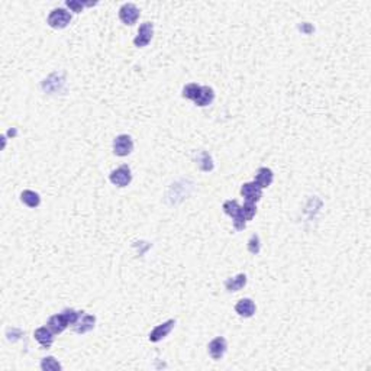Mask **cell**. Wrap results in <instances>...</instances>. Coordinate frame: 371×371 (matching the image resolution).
Masks as SVG:
<instances>
[{
    "label": "cell",
    "mask_w": 371,
    "mask_h": 371,
    "mask_svg": "<svg viewBox=\"0 0 371 371\" xmlns=\"http://www.w3.org/2000/svg\"><path fill=\"white\" fill-rule=\"evenodd\" d=\"M34 336L38 341V344L41 345L42 348H45V349L51 348V345L54 344V332L50 329L48 326L38 328L34 332Z\"/></svg>",
    "instance_id": "obj_9"
},
{
    "label": "cell",
    "mask_w": 371,
    "mask_h": 371,
    "mask_svg": "<svg viewBox=\"0 0 371 371\" xmlns=\"http://www.w3.org/2000/svg\"><path fill=\"white\" fill-rule=\"evenodd\" d=\"M48 328L53 330L54 333H61V332H64V330L69 328V320H67V317L63 315V312L61 313H58V315H54V316H51L48 319Z\"/></svg>",
    "instance_id": "obj_12"
},
{
    "label": "cell",
    "mask_w": 371,
    "mask_h": 371,
    "mask_svg": "<svg viewBox=\"0 0 371 371\" xmlns=\"http://www.w3.org/2000/svg\"><path fill=\"white\" fill-rule=\"evenodd\" d=\"M70 22H71V15L69 11L63 8L51 11V14L48 15V19H47V24L54 29H64L69 27Z\"/></svg>",
    "instance_id": "obj_1"
},
{
    "label": "cell",
    "mask_w": 371,
    "mask_h": 371,
    "mask_svg": "<svg viewBox=\"0 0 371 371\" xmlns=\"http://www.w3.org/2000/svg\"><path fill=\"white\" fill-rule=\"evenodd\" d=\"M174 325H176V320H174V319H170V320H167L164 323L155 326V328L151 330L150 336H148L150 341H151V342H160V341H163L165 336H168V333L173 330Z\"/></svg>",
    "instance_id": "obj_8"
},
{
    "label": "cell",
    "mask_w": 371,
    "mask_h": 371,
    "mask_svg": "<svg viewBox=\"0 0 371 371\" xmlns=\"http://www.w3.org/2000/svg\"><path fill=\"white\" fill-rule=\"evenodd\" d=\"M200 89H202V86H199L196 83H189L183 89V97L194 102L197 99V96H199V93H200Z\"/></svg>",
    "instance_id": "obj_18"
},
{
    "label": "cell",
    "mask_w": 371,
    "mask_h": 371,
    "mask_svg": "<svg viewBox=\"0 0 371 371\" xmlns=\"http://www.w3.org/2000/svg\"><path fill=\"white\" fill-rule=\"evenodd\" d=\"M241 213H242V216L245 218L247 222L252 219V218L255 216V213H257V206H255V203L245 202L244 206H241Z\"/></svg>",
    "instance_id": "obj_21"
},
{
    "label": "cell",
    "mask_w": 371,
    "mask_h": 371,
    "mask_svg": "<svg viewBox=\"0 0 371 371\" xmlns=\"http://www.w3.org/2000/svg\"><path fill=\"white\" fill-rule=\"evenodd\" d=\"M152 35H154V25L151 22H144L139 29H138L137 37L134 40V45L138 48H144L147 47L152 40Z\"/></svg>",
    "instance_id": "obj_5"
},
{
    "label": "cell",
    "mask_w": 371,
    "mask_h": 371,
    "mask_svg": "<svg viewBox=\"0 0 371 371\" xmlns=\"http://www.w3.org/2000/svg\"><path fill=\"white\" fill-rule=\"evenodd\" d=\"M63 368L61 364L54 357H45L41 361V370L44 371H60Z\"/></svg>",
    "instance_id": "obj_20"
},
{
    "label": "cell",
    "mask_w": 371,
    "mask_h": 371,
    "mask_svg": "<svg viewBox=\"0 0 371 371\" xmlns=\"http://www.w3.org/2000/svg\"><path fill=\"white\" fill-rule=\"evenodd\" d=\"M84 313V312H83ZM80 316V319L73 325L74 328V332L77 333H86V332H90V330L95 328L96 325V317L93 315H83Z\"/></svg>",
    "instance_id": "obj_10"
},
{
    "label": "cell",
    "mask_w": 371,
    "mask_h": 371,
    "mask_svg": "<svg viewBox=\"0 0 371 371\" xmlns=\"http://www.w3.org/2000/svg\"><path fill=\"white\" fill-rule=\"evenodd\" d=\"M82 313L83 312H77V310H74V309H64V310H63V315L67 317L70 325H74V323L80 319Z\"/></svg>",
    "instance_id": "obj_24"
},
{
    "label": "cell",
    "mask_w": 371,
    "mask_h": 371,
    "mask_svg": "<svg viewBox=\"0 0 371 371\" xmlns=\"http://www.w3.org/2000/svg\"><path fill=\"white\" fill-rule=\"evenodd\" d=\"M21 200H22V203H24V205H27V206L31 207V209L38 207L40 206V203H41V197H40V194H38V193L32 192V190H24L22 194H21Z\"/></svg>",
    "instance_id": "obj_16"
},
{
    "label": "cell",
    "mask_w": 371,
    "mask_h": 371,
    "mask_svg": "<svg viewBox=\"0 0 371 371\" xmlns=\"http://www.w3.org/2000/svg\"><path fill=\"white\" fill-rule=\"evenodd\" d=\"M134 151V141L126 134L118 135L113 141V152L118 157H126Z\"/></svg>",
    "instance_id": "obj_3"
},
{
    "label": "cell",
    "mask_w": 371,
    "mask_h": 371,
    "mask_svg": "<svg viewBox=\"0 0 371 371\" xmlns=\"http://www.w3.org/2000/svg\"><path fill=\"white\" fill-rule=\"evenodd\" d=\"M66 5L69 6L73 12L80 14V12H83V8H84V6H93V5H96V3H84V2H79V0H67Z\"/></svg>",
    "instance_id": "obj_23"
},
{
    "label": "cell",
    "mask_w": 371,
    "mask_h": 371,
    "mask_svg": "<svg viewBox=\"0 0 371 371\" xmlns=\"http://www.w3.org/2000/svg\"><path fill=\"white\" fill-rule=\"evenodd\" d=\"M235 312L242 317H251L255 313V303L251 299H241L235 304Z\"/></svg>",
    "instance_id": "obj_13"
},
{
    "label": "cell",
    "mask_w": 371,
    "mask_h": 371,
    "mask_svg": "<svg viewBox=\"0 0 371 371\" xmlns=\"http://www.w3.org/2000/svg\"><path fill=\"white\" fill-rule=\"evenodd\" d=\"M223 212L226 213V215H229L231 218H235V216H238L239 213H241V206H239V203L236 202V200H226L225 203H223Z\"/></svg>",
    "instance_id": "obj_19"
},
{
    "label": "cell",
    "mask_w": 371,
    "mask_h": 371,
    "mask_svg": "<svg viewBox=\"0 0 371 371\" xmlns=\"http://www.w3.org/2000/svg\"><path fill=\"white\" fill-rule=\"evenodd\" d=\"M119 19L124 22L125 25H135L139 19V9L134 3H125L119 9Z\"/></svg>",
    "instance_id": "obj_4"
},
{
    "label": "cell",
    "mask_w": 371,
    "mask_h": 371,
    "mask_svg": "<svg viewBox=\"0 0 371 371\" xmlns=\"http://www.w3.org/2000/svg\"><path fill=\"white\" fill-rule=\"evenodd\" d=\"M228 349V342L223 336H218L215 339H212L209 345H207V351H209V355L213 358V359H220V358L225 355Z\"/></svg>",
    "instance_id": "obj_7"
},
{
    "label": "cell",
    "mask_w": 371,
    "mask_h": 371,
    "mask_svg": "<svg viewBox=\"0 0 371 371\" xmlns=\"http://www.w3.org/2000/svg\"><path fill=\"white\" fill-rule=\"evenodd\" d=\"M232 223H234V228L236 231H242V229H245V226H247V220H245V218L242 216V213H239L238 216L232 218Z\"/></svg>",
    "instance_id": "obj_25"
},
{
    "label": "cell",
    "mask_w": 371,
    "mask_h": 371,
    "mask_svg": "<svg viewBox=\"0 0 371 371\" xmlns=\"http://www.w3.org/2000/svg\"><path fill=\"white\" fill-rule=\"evenodd\" d=\"M109 180L112 184L118 186V187H126L131 181H132V173L131 168L128 165H121L116 170H113L110 173Z\"/></svg>",
    "instance_id": "obj_2"
},
{
    "label": "cell",
    "mask_w": 371,
    "mask_h": 371,
    "mask_svg": "<svg viewBox=\"0 0 371 371\" xmlns=\"http://www.w3.org/2000/svg\"><path fill=\"white\" fill-rule=\"evenodd\" d=\"M196 161H197V165H199V168H200L202 171H212L213 167H215L212 157H210L209 152L206 151L199 152L197 157H196Z\"/></svg>",
    "instance_id": "obj_17"
},
{
    "label": "cell",
    "mask_w": 371,
    "mask_h": 371,
    "mask_svg": "<svg viewBox=\"0 0 371 371\" xmlns=\"http://www.w3.org/2000/svg\"><path fill=\"white\" fill-rule=\"evenodd\" d=\"M273 180H274V173H273V170H271V168H267V167H261V168L257 170L254 181H255L261 189H265V187L271 186Z\"/></svg>",
    "instance_id": "obj_11"
},
{
    "label": "cell",
    "mask_w": 371,
    "mask_h": 371,
    "mask_svg": "<svg viewBox=\"0 0 371 371\" xmlns=\"http://www.w3.org/2000/svg\"><path fill=\"white\" fill-rule=\"evenodd\" d=\"M245 284H247V275L242 274V273L236 277H231L225 281V287L228 291H239L245 287Z\"/></svg>",
    "instance_id": "obj_15"
},
{
    "label": "cell",
    "mask_w": 371,
    "mask_h": 371,
    "mask_svg": "<svg viewBox=\"0 0 371 371\" xmlns=\"http://www.w3.org/2000/svg\"><path fill=\"white\" fill-rule=\"evenodd\" d=\"M260 249H261V242H260V236L257 234L251 235L249 241H248V251L254 255L260 254Z\"/></svg>",
    "instance_id": "obj_22"
},
{
    "label": "cell",
    "mask_w": 371,
    "mask_h": 371,
    "mask_svg": "<svg viewBox=\"0 0 371 371\" xmlns=\"http://www.w3.org/2000/svg\"><path fill=\"white\" fill-rule=\"evenodd\" d=\"M241 194L245 199V202H251V203H257L262 197V189L255 183V181H249V183H244L241 187Z\"/></svg>",
    "instance_id": "obj_6"
},
{
    "label": "cell",
    "mask_w": 371,
    "mask_h": 371,
    "mask_svg": "<svg viewBox=\"0 0 371 371\" xmlns=\"http://www.w3.org/2000/svg\"><path fill=\"white\" fill-rule=\"evenodd\" d=\"M213 100H215V92H213V89L209 87V86H202L200 93H199L197 99L194 100V103L197 106H200V108H205V106H209Z\"/></svg>",
    "instance_id": "obj_14"
}]
</instances>
